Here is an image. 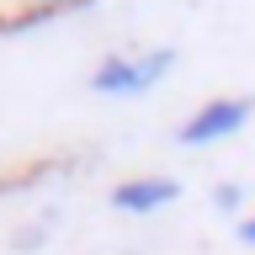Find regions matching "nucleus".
Segmentation results:
<instances>
[{
	"instance_id": "obj_1",
	"label": "nucleus",
	"mask_w": 255,
	"mask_h": 255,
	"mask_svg": "<svg viewBox=\"0 0 255 255\" xmlns=\"http://www.w3.org/2000/svg\"><path fill=\"white\" fill-rule=\"evenodd\" d=\"M175 48H149V53H112L101 59V69L91 75V91L101 96H143L154 91L159 75H170Z\"/></svg>"
},
{
	"instance_id": "obj_2",
	"label": "nucleus",
	"mask_w": 255,
	"mask_h": 255,
	"mask_svg": "<svg viewBox=\"0 0 255 255\" xmlns=\"http://www.w3.org/2000/svg\"><path fill=\"white\" fill-rule=\"evenodd\" d=\"M250 117H255V96H213V101L197 107V117L181 128V143H186V149H202V143L234 138Z\"/></svg>"
},
{
	"instance_id": "obj_3",
	"label": "nucleus",
	"mask_w": 255,
	"mask_h": 255,
	"mask_svg": "<svg viewBox=\"0 0 255 255\" xmlns=\"http://www.w3.org/2000/svg\"><path fill=\"white\" fill-rule=\"evenodd\" d=\"M175 197H181V181L170 175H133L123 186H112V207H123V213H154Z\"/></svg>"
},
{
	"instance_id": "obj_4",
	"label": "nucleus",
	"mask_w": 255,
	"mask_h": 255,
	"mask_svg": "<svg viewBox=\"0 0 255 255\" xmlns=\"http://www.w3.org/2000/svg\"><path fill=\"white\" fill-rule=\"evenodd\" d=\"M239 239H245V245H255V218H245V223H239Z\"/></svg>"
},
{
	"instance_id": "obj_5",
	"label": "nucleus",
	"mask_w": 255,
	"mask_h": 255,
	"mask_svg": "<svg viewBox=\"0 0 255 255\" xmlns=\"http://www.w3.org/2000/svg\"><path fill=\"white\" fill-rule=\"evenodd\" d=\"M59 5H80V0H59Z\"/></svg>"
}]
</instances>
